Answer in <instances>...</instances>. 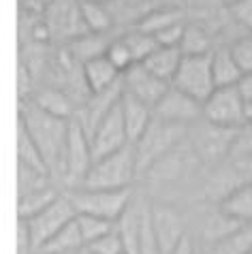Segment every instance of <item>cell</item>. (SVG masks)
Returning a JSON list of instances; mask_svg holds the SVG:
<instances>
[{
	"label": "cell",
	"instance_id": "1",
	"mask_svg": "<svg viewBox=\"0 0 252 254\" xmlns=\"http://www.w3.org/2000/svg\"><path fill=\"white\" fill-rule=\"evenodd\" d=\"M19 124L24 126L26 132L32 137V141L43 154L50 173L64 178V154L71 120L47 114L34 101L28 98L19 105Z\"/></svg>",
	"mask_w": 252,
	"mask_h": 254
},
{
	"label": "cell",
	"instance_id": "2",
	"mask_svg": "<svg viewBox=\"0 0 252 254\" xmlns=\"http://www.w3.org/2000/svg\"><path fill=\"white\" fill-rule=\"evenodd\" d=\"M137 173L139 167H137L135 143H128L114 154L96 158L79 188H107V190L130 188Z\"/></svg>",
	"mask_w": 252,
	"mask_h": 254
},
{
	"label": "cell",
	"instance_id": "3",
	"mask_svg": "<svg viewBox=\"0 0 252 254\" xmlns=\"http://www.w3.org/2000/svg\"><path fill=\"white\" fill-rule=\"evenodd\" d=\"M182 135H184V126L165 122V120L154 116L150 126L141 135V139L135 143L139 173L148 171V169H152L158 160L169 156V152L173 150V145L182 139Z\"/></svg>",
	"mask_w": 252,
	"mask_h": 254
},
{
	"label": "cell",
	"instance_id": "4",
	"mask_svg": "<svg viewBox=\"0 0 252 254\" xmlns=\"http://www.w3.org/2000/svg\"><path fill=\"white\" fill-rule=\"evenodd\" d=\"M75 205L77 214H92L105 220L118 222L132 201L130 188L107 190V188H77L66 194Z\"/></svg>",
	"mask_w": 252,
	"mask_h": 254
},
{
	"label": "cell",
	"instance_id": "5",
	"mask_svg": "<svg viewBox=\"0 0 252 254\" xmlns=\"http://www.w3.org/2000/svg\"><path fill=\"white\" fill-rule=\"evenodd\" d=\"M212 52L201 56H184L171 86L182 90L188 96L197 98L201 103H205L207 96L216 90L214 73H212Z\"/></svg>",
	"mask_w": 252,
	"mask_h": 254
},
{
	"label": "cell",
	"instance_id": "6",
	"mask_svg": "<svg viewBox=\"0 0 252 254\" xmlns=\"http://www.w3.org/2000/svg\"><path fill=\"white\" fill-rule=\"evenodd\" d=\"M94 165L92 143L79 118H71V128H68L66 154H64V180L71 186H81L90 167Z\"/></svg>",
	"mask_w": 252,
	"mask_h": 254
},
{
	"label": "cell",
	"instance_id": "7",
	"mask_svg": "<svg viewBox=\"0 0 252 254\" xmlns=\"http://www.w3.org/2000/svg\"><path fill=\"white\" fill-rule=\"evenodd\" d=\"M244 96L237 86L216 88L207 101L203 103V120L225 128H240L244 126Z\"/></svg>",
	"mask_w": 252,
	"mask_h": 254
},
{
	"label": "cell",
	"instance_id": "8",
	"mask_svg": "<svg viewBox=\"0 0 252 254\" xmlns=\"http://www.w3.org/2000/svg\"><path fill=\"white\" fill-rule=\"evenodd\" d=\"M52 32V41L71 43L88 32L81 17V0H54L43 13Z\"/></svg>",
	"mask_w": 252,
	"mask_h": 254
},
{
	"label": "cell",
	"instance_id": "9",
	"mask_svg": "<svg viewBox=\"0 0 252 254\" xmlns=\"http://www.w3.org/2000/svg\"><path fill=\"white\" fill-rule=\"evenodd\" d=\"M75 218H77V209L66 194L58 196L52 205H47L43 211H39L37 216L28 218L26 222H28V229H30V235H32L34 252L52 235H56L60 229H64L68 222H73Z\"/></svg>",
	"mask_w": 252,
	"mask_h": 254
},
{
	"label": "cell",
	"instance_id": "10",
	"mask_svg": "<svg viewBox=\"0 0 252 254\" xmlns=\"http://www.w3.org/2000/svg\"><path fill=\"white\" fill-rule=\"evenodd\" d=\"M90 143H92L94 160L107 156V154H114V152L122 150V147H126L130 143L120 103L101 120V124L96 126L94 132L90 135Z\"/></svg>",
	"mask_w": 252,
	"mask_h": 254
},
{
	"label": "cell",
	"instance_id": "11",
	"mask_svg": "<svg viewBox=\"0 0 252 254\" xmlns=\"http://www.w3.org/2000/svg\"><path fill=\"white\" fill-rule=\"evenodd\" d=\"M122 86L128 94L137 96L139 101H143L154 109L160 103V98L167 94V90L171 88V83L150 73L141 62H135L122 73Z\"/></svg>",
	"mask_w": 252,
	"mask_h": 254
},
{
	"label": "cell",
	"instance_id": "12",
	"mask_svg": "<svg viewBox=\"0 0 252 254\" xmlns=\"http://www.w3.org/2000/svg\"><path fill=\"white\" fill-rule=\"evenodd\" d=\"M154 116L180 126L194 124L199 122V118H203V103L171 86L167 94L160 98V103L154 107Z\"/></svg>",
	"mask_w": 252,
	"mask_h": 254
},
{
	"label": "cell",
	"instance_id": "13",
	"mask_svg": "<svg viewBox=\"0 0 252 254\" xmlns=\"http://www.w3.org/2000/svg\"><path fill=\"white\" fill-rule=\"evenodd\" d=\"M152 222H154V233H156L160 254H171L176 250V246L182 242V237L186 235L182 216L176 209L154 203L152 205Z\"/></svg>",
	"mask_w": 252,
	"mask_h": 254
},
{
	"label": "cell",
	"instance_id": "14",
	"mask_svg": "<svg viewBox=\"0 0 252 254\" xmlns=\"http://www.w3.org/2000/svg\"><path fill=\"white\" fill-rule=\"evenodd\" d=\"M237 128H225V126H216L205 120V126L199 128V135L194 139L197 152L205 160H218L225 154H231L235 143Z\"/></svg>",
	"mask_w": 252,
	"mask_h": 254
},
{
	"label": "cell",
	"instance_id": "15",
	"mask_svg": "<svg viewBox=\"0 0 252 254\" xmlns=\"http://www.w3.org/2000/svg\"><path fill=\"white\" fill-rule=\"evenodd\" d=\"M120 107H122V116H124V124H126V132H128L130 143H137L152 122L154 109L143 101H139L137 96L128 94L126 90L122 92Z\"/></svg>",
	"mask_w": 252,
	"mask_h": 254
},
{
	"label": "cell",
	"instance_id": "16",
	"mask_svg": "<svg viewBox=\"0 0 252 254\" xmlns=\"http://www.w3.org/2000/svg\"><path fill=\"white\" fill-rule=\"evenodd\" d=\"M148 203L132 199L130 205L118 220V233L124 244V254H139V237H141V224H143V214Z\"/></svg>",
	"mask_w": 252,
	"mask_h": 254
},
{
	"label": "cell",
	"instance_id": "17",
	"mask_svg": "<svg viewBox=\"0 0 252 254\" xmlns=\"http://www.w3.org/2000/svg\"><path fill=\"white\" fill-rule=\"evenodd\" d=\"M81 73H83V81H86L90 94L103 92V90L116 86L122 79V73L116 68V64L107 56H101V58H94L86 62V64H81Z\"/></svg>",
	"mask_w": 252,
	"mask_h": 254
},
{
	"label": "cell",
	"instance_id": "18",
	"mask_svg": "<svg viewBox=\"0 0 252 254\" xmlns=\"http://www.w3.org/2000/svg\"><path fill=\"white\" fill-rule=\"evenodd\" d=\"M30 101H34L43 111L58 118H66L71 120L77 116V107H75V98L62 88H41L39 92H34L30 96Z\"/></svg>",
	"mask_w": 252,
	"mask_h": 254
},
{
	"label": "cell",
	"instance_id": "19",
	"mask_svg": "<svg viewBox=\"0 0 252 254\" xmlns=\"http://www.w3.org/2000/svg\"><path fill=\"white\" fill-rule=\"evenodd\" d=\"M116 37H109V32L99 34V32H86L81 34L79 39L71 41L66 45V49L71 52L73 58L79 62V64H86V62L101 58V56H107V49L111 45V41Z\"/></svg>",
	"mask_w": 252,
	"mask_h": 254
},
{
	"label": "cell",
	"instance_id": "20",
	"mask_svg": "<svg viewBox=\"0 0 252 254\" xmlns=\"http://www.w3.org/2000/svg\"><path fill=\"white\" fill-rule=\"evenodd\" d=\"M182 58H184V54H182L180 47H163V45H158L148 56V58L141 62V64L148 68L150 73L160 77V79L173 83V77H176L178 68L182 64Z\"/></svg>",
	"mask_w": 252,
	"mask_h": 254
},
{
	"label": "cell",
	"instance_id": "21",
	"mask_svg": "<svg viewBox=\"0 0 252 254\" xmlns=\"http://www.w3.org/2000/svg\"><path fill=\"white\" fill-rule=\"evenodd\" d=\"M212 73H214L216 88L237 86L240 79L244 77L233 52H231V47H218L212 52Z\"/></svg>",
	"mask_w": 252,
	"mask_h": 254
},
{
	"label": "cell",
	"instance_id": "22",
	"mask_svg": "<svg viewBox=\"0 0 252 254\" xmlns=\"http://www.w3.org/2000/svg\"><path fill=\"white\" fill-rule=\"evenodd\" d=\"M220 211L237 222H252V182H242L222 199Z\"/></svg>",
	"mask_w": 252,
	"mask_h": 254
},
{
	"label": "cell",
	"instance_id": "23",
	"mask_svg": "<svg viewBox=\"0 0 252 254\" xmlns=\"http://www.w3.org/2000/svg\"><path fill=\"white\" fill-rule=\"evenodd\" d=\"M81 246H86V244H83L79 224H77V220H73V222H68L64 229H60L56 235H52L37 252H41V254H73L75 250H79Z\"/></svg>",
	"mask_w": 252,
	"mask_h": 254
},
{
	"label": "cell",
	"instance_id": "24",
	"mask_svg": "<svg viewBox=\"0 0 252 254\" xmlns=\"http://www.w3.org/2000/svg\"><path fill=\"white\" fill-rule=\"evenodd\" d=\"M105 4L109 6L116 24H132V26H137L152 9L158 6L152 0H109Z\"/></svg>",
	"mask_w": 252,
	"mask_h": 254
},
{
	"label": "cell",
	"instance_id": "25",
	"mask_svg": "<svg viewBox=\"0 0 252 254\" xmlns=\"http://www.w3.org/2000/svg\"><path fill=\"white\" fill-rule=\"evenodd\" d=\"M58 196L60 194L56 192L52 186H43V188L30 190V192L17 194V218L28 220V218L37 216L39 211H43L47 205H52Z\"/></svg>",
	"mask_w": 252,
	"mask_h": 254
},
{
	"label": "cell",
	"instance_id": "26",
	"mask_svg": "<svg viewBox=\"0 0 252 254\" xmlns=\"http://www.w3.org/2000/svg\"><path fill=\"white\" fill-rule=\"evenodd\" d=\"M178 22H184V11L180 9V6L171 4V6H156V9H152L148 15H145L141 22H139L135 28H139V30L148 32V34H156L160 30H165L167 26H173Z\"/></svg>",
	"mask_w": 252,
	"mask_h": 254
},
{
	"label": "cell",
	"instance_id": "27",
	"mask_svg": "<svg viewBox=\"0 0 252 254\" xmlns=\"http://www.w3.org/2000/svg\"><path fill=\"white\" fill-rule=\"evenodd\" d=\"M81 17L86 24L88 32H111V28L116 26L114 15H111L109 6L105 2H94V0H81Z\"/></svg>",
	"mask_w": 252,
	"mask_h": 254
},
{
	"label": "cell",
	"instance_id": "28",
	"mask_svg": "<svg viewBox=\"0 0 252 254\" xmlns=\"http://www.w3.org/2000/svg\"><path fill=\"white\" fill-rule=\"evenodd\" d=\"M17 162H22V165L30 167V169H37V171H43L47 175H52L50 167H47V162L43 158V154H41L37 143H34L32 137L28 135L26 128L19 122H17Z\"/></svg>",
	"mask_w": 252,
	"mask_h": 254
},
{
	"label": "cell",
	"instance_id": "29",
	"mask_svg": "<svg viewBox=\"0 0 252 254\" xmlns=\"http://www.w3.org/2000/svg\"><path fill=\"white\" fill-rule=\"evenodd\" d=\"M252 252V224H242L214 246V254H250Z\"/></svg>",
	"mask_w": 252,
	"mask_h": 254
},
{
	"label": "cell",
	"instance_id": "30",
	"mask_svg": "<svg viewBox=\"0 0 252 254\" xmlns=\"http://www.w3.org/2000/svg\"><path fill=\"white\" fill-rule=\"evenodd\" d=\"M180 49L184 56H201L212 52V39L209 34L197 24H186L184 37H182Z\"/></svg>",
	"mask_w": 252,
	"mask_h": 254
},
{
	"label": "cell",
	"instance_id": "31",
	"mask_svg": "<svg viewBox=\"0 0 252 254\" xmlns=\"http://www.w3.org/2000/svg\"><path fill=\"white\" fill-rule=\"evenodd\" d=\"M77 224H79V231H81V237H83V244H92L96 239H101L103 235H107L116 229V222L111 220H105V218L99 216H92V214H77Z\"/></svg>",
	"mask_w": 252,
	"mask_h": 254
},
{
	"label": "cell",
	"instance_id": "32",
	"mask_svg": "<svg viewBox=\"0 0 252 254\" xmlns=\"http://www.w3.org/2000/svg\"><path fill=\"white\" fill-rule=\"evenodd\" d=\"M122 37L126 41V45L130 47V54H132V58H135V62H143L154 52V49L158 47L156 39H154L152 34H148V32L139 30V28H132V30L122 34Z\"/></svg>",
	"mask_w": 252,
	"mask_h": 254
},
{
	"label": "cell",
	"instance_id": "33",
	"mask_svg": "<svg viewBox=\"0 0 252 254\" xmlns=\"http://www.w3.org/2000/svg\"><path fill=\"white\" fill-rule=\"evenodd\" d=\"M47 178L50 175L43 173V171H37V169H30L17 162V194H24V192H30V190H37V188H43L47 186Z\"/></svg>",
	"mask_w": 252,
	"mask_h": 254
},
{
	"label": "cell",
	"instance_id": "34",
	"mask_svg": "<svg viewBox=\"0 0 252 254\" xmlns=\"http://www.w3.org/2000/svg\"><path fill=\"white\" fill-rule=\"evenodd\" d=\"M107 58L114 62L116 68L120 70V73H124L128 66L135 64V58H132V54H130V47L126 45V41L124 37H118L111 41V45L107 49Z\"/></svg>",
	"mask_w": 252,
	"mask_h": 254
},
{
	"label": "cell",
	"instance_id": "35",
	"mask_svg": "<svg viewBox=\"0 0 252 254\" xmlns=\"http://www.w3.org/2000/svg\"><path fill=\"white\" fill-rule=\"evenodd\" d=\"M231 52H233L237 64H240V68H242V73L244 75L252 73V34L237 39L235 43L231 45Z\"/></svg>",
	"mask_w": 252,
	"mask_h": 254
},
{
	"label": "cell",
	"instance_id": "36",
	"mask_svg": "<svg viewBox=\"0 0 252 254\" xmlns=\"http://www.w3.org/2000/svg\"><path fill=\"white\" fill-rule=\"evenodd\" d=\"M88 246L96 254H124V244H122V237L118 233V229H114L111 233H107V235H103L101 239H96V242Z\"/></svg>",
	"mask_w": 252,
	"mask_h": 254
},
{
	"label": "cell",
	"instance_id": "37",
	"mask_svg": "<svg viewBox=\"0 0 252 254\" xmlns=\"http://www.w3.org/2000/svg\"><path fill=\"white\" fill-rule=\"evenodd\" d=\"M248 154H252V122H246L237 128L235 143H233V150H231L233 158H242V156H248Z\"/></svg>",
	"mask_w": 252,
	"mask_h": 254
},
{
	"label": "cell",
	"instance_id": "38",
	"mask_svg": "<svg viewBox=\"0 0 252 254\" xmlns=\"http://www.w3.org/2000/svg\"><path fill=\"white\" fill-rule=\"evenodd\" d=\"M184 30H186V22H178L173 26H167L165 30H160L154 34L158 45L163 47H180L182 43V37H184Z\"/></svg>",
	"mask_w": 252,
	"mask_h": 254
},
{
	"label": "cell",
	"instance_id": "39",
	"mask_svg": "<svg viewBox=\"0 0 252 254\" xmlns=\"http://www.w3.org/2000/svg\"><path fill=\"white\" fill-rule=\"evenodd\" d=\"M231 17L235 19V24L252 32V0H233L229 4Z\"/></svg>",
	"mask_w": 252,
	"mask_h": 254
},
{
	"label": "cell",
	"instance_id": "40",
	"mask_svg": "<svg viewBox=\"0 0 252 254\" xmlns=\"http://www.w3.org/2000/svg\"><path fill=\"white\" fill-rule=\"evenodd\" d=\"M19 2V11L32 13V15H43L54 0H17Z\"/></svg>",
	"mask_w": 252,
	"mask_h": 254
},
{
	"label": "cell",
	"instance_id": "41",
	"mask_svg": "<svg viewBox=\"0 0 252 254\" xmlns=\"http://www.w3.org/2000/svg\"><path fill=\"white\" fill-rule=\"evenodd\" d=\"M235 171L240 173V178L244 182H252V154L235 158Z\"/></svg>",
	"mask_w": 252,
	"mask_h": 254
},
{
	"label": "cell",
	"instance_id": "42",
	"mask_svg": "<svg viewBox=\"0 0 252 254\" xmlns=\"http://www.w3.org/2000/svg\"><path fill=\"white\" fill-rule=\"evenodd\" d=\"M237 88H240L244 101H252V73L244 75L240 79V83H237Z\"/></svg>",
	"mask_w": 252,
	"mask_h": 254
},
{
	"label": "cell",
	"instance_id": "43",
	"mask_svg": "<svg viewBox=\"0 0 252 254\" xmlns=\"http://www.w3.org/2000/svg\"><path fill=\"white\" fill-rule=\"evenodd\" d=\"M171 254H194V244H192V239L184 235L182 237V242L176 246V250H173Z\"/></svg>",
	"mask_w": 252,
	"mask_h": 254
},
{
	"label": "cell",
	"instance_id": "44",
	"mask_svg": "<svg viewBox=\"0 0 252 254\" xmlns=\"http://www.w3.org/2000/svg\"><path fill=\"white\" fill-rule=\"evenodd\" d=\"M244 120H246V122H252V101L244 103ZM246 122H244V124H246Z\"/></svg>",
	"mask_w": 252,
	"mask_h": 254
},
{
	"label": "cell",
	"instance_id": "45",
	"mask_svg": "<svg viewBox=\"0 0 252 254\" xmlns=\"http://www.w3.org/2000/svg\"><path fill=\"white\" fill-rule=\"evenodd\" d=\"M73 254H96V252L90 248V246H81V248H79V250H75Z\"/></svg>",
	"mask_w": 252,
	"mask_h": 254
},
{
	"label": "cell",
	"instance_id": "46",
	"mask_svg": "<svg viewBox=\"0 0 252 254\" xmlns=\"http://www.w3.org/2000/svg\"><path fill=\"white\" fill-rule=\"evenodd\" d=\"M94 2H109V0H94Z\"/></svg>",
	"mask_w": 252,
	"mask_h": 254
},
{
	"label": "cell",
	"instance_id": "47",
	"mask_svg": "<svg viewBox=\"0 0 252 254\" xmlns=\"http://www.w3.org/2000/svg\"><path fill=\"white\" fill-rule=\"evenodd\" d=\"M225 2H229V4H231V2H233V0H225Z\"/></svg>",
	"mask_w": 252,
	"mask_h": 254
},
{
	"label": "cell",
	"instance_id": "48",
	"mask_svg": "<svg viewBox=\"0 0 252 254\" xmlns=\"http://www.w3.org/2000/svg\"><path fill=\"white\" fill-rule=\"evenodd\" d=\"M32 254H41V252H32Z\"/></svg>",
	"mask_w": 252,
	"mask_h": 254
},
{
	"label": "cell",
	"instance_id": "49",
	"mask_svg": "<svg viewBox=\"0 0 252 254\" xmlns=\"http://www.w3.org/2000/svg\"><path fill=\"white\" fill-rule=\"evenodd\" d=\"M250 254H252V252H250Z\"/></svg>",
	"mask_w": 252,
	"mask_h": 254
}]
</instances>
